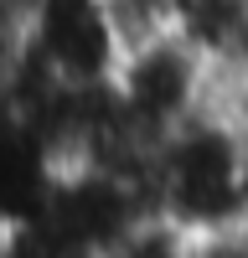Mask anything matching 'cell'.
<instances>
[{
	"instance_id": "4",
	"label": "cell",
	"mask_w": 248,
	"mask_h": 258,
	"mask_svg": "<svg viewBox=\"0 0 248 258\" xmlns=\"http://www.w3.org/2000/svg\"><path fill=\"white\" fill-rule=\"evenodd\" d=\"M197 238L165 212H140L135 222H124L93 258H192Z\"/></svg>"
},
{
	"instance_id": "2",
	"label": "cell",
	"mask_w": 248,
	"mask_h": 258,
	"mask_svg": "<svg viewBox=\"0 0 248 258\" xmlns=\"http://www.w3.org/2000/svg\"><path fill=\"white\" fill-rule=\"evenodd\" d=\"M109 93L119 114L130 119L145 140H165L186 119H197L212 103V62L197 47H186L176 31H165L145 47H130L109 78Z\"/></svg>"
},
{
	"instance_id": "1",
	"label": "cell",
	"mask_w": 248,
	"mask_h": 258,
	"mask_svg": "<svg viewBox=\"0 0 248 258\" xmlns=\"http://www.w3.org/2000/svg\"><path fill=\"white\" fill-rule=\"evenodd\" d=\"M150 202L192 238L233 232L248 217V124L227 109L186 119L155 145Z\"/></svg>"
},
{
	"instance_id": "3",
	"label": "cell",
	"mask_w": 248,
	"mask_h": 258,
	"mask_svg": "<svg viewBox=\"0 0 248 258\" xmlns=\"http://www.w3.org/2000/svg\"><path fill=\"white\" fill-rule=\"evenodd\" d=\"M26 52L68 88H103L124 57L103 0H31Z\"/></svg>"
}]
</instances>
